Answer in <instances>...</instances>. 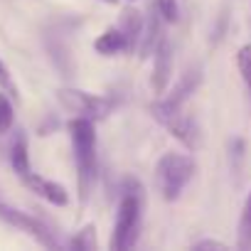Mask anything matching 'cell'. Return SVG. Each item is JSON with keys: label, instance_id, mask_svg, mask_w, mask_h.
<instances>
[{"label": "cell", "instance_id": "cell-1", "mask_svg": "<svg viewBox=\"0 0 251 251\" xmlns=\"http://www.w3.org/2000/svg\"><path fill=\"white\" fill-rule=\"evenodd\" d=\"M143 222V187L138 180H126L116 212V226L111 234L113 251H128L136 246Z\"/></svg>", "mask_w": 251, "mask_h": 251}, {"label": "cell", "instance_id": "cell-2", "mask_svg": "<svg viewBox=\"0 0 251 251\" xmlns=\"http://www.w3.org/2000/svg\"><path fill=\"white\" fill-rule=\"evenodd\" d=\"M67 128H69L72 146H74L81 200H86V195L94 185V177H96V128H94V121L84 118V116L72 118Z\"/></svg>", "mask_w": 251, "mask_h": 251}, {"label": "cell", "instance_id": "cell-3", "mask_svg": "<svg viewBox=\"0 0 251 251\" xmlns=\"http://www.w3.org/2000/svg\"><path fill=\"white\" fill-rule=\"evenodd\" d=\"M151 113L153 118L163 126V128L177 138L187 151H200L202 146V131H200V126L192 116H187L182 111V103H175L170 99H160V101H153L151 103Z\"/></svg>", "mask_w": 251, "mask_h": 251}, {"label": "cell", "instance_id": "cell-4", "mask_svg": "<svg viewBox=\"0 0 251 251\" xmlns=\"http://www.w3.org/2000/svg\"><path fill=\"white\" fill-rule=\"evenodd\" d=\"M197 165L190 155L185 153H165L160 155L158 165H155V182H158V190L163 195L165 202H175L182 190L187 187V182L192 180Z\"/></svg>", "mask_w": 251, "mask_h": 251}, {"label": "cell", "instance_id": "cell-5", "mask_svg": "<svg viewBox=\"0 0 251 251\" xmlns=\"http://www.w3.org/2000/svg\"><path fill=\"white\" fill-rule=\"evenodd\" d=\"M57 99H59V103L67 111H72L76 116H84V118H91L94 123L103 121L113 111V101L111 99L99 96V94H89V91H81V89H72V86L59 89Z\"/></svg>", "mask_w": 251, "mask_h": 251}, {"label": "cell", "instance_id": "cell-6", "mask_svg": "<svg viewBox=\"0 0 251 251\" xmlns=\"http://www.w3.org/2000/svg\"><path fill=\"white\" fill-rule=\"evenodd\" d=\"M0 219H3L5 224H10V226H15V229H20V231H27L30 236H35L47 249H59V241H57L54 231L42 219H37L27 212H20V209H15L5 202H0Z\"/></svg>", "mask_w": 251, "mask_h": 251}, {"label": "cell", "instance_id": "cell-7", "mask_svg": "<svg viewBox=\"0 0 251 251\" xmlns=\"http://www.w3.org/2000/svg\"><path fill=\"white\" fill-rule=\"evenodd\" d=\"M173 64H175L173 45L165 37H160V42L153 50V74H151V86H153V91L158 96L165 94V89H168V84L173 79Z\"/></svg>", "mask_w": 251, "mask_h": 251}, {"label": "cell", "instance_id": "cell-8", "mask_svg": "<svg viewBox=\"0 0 251 251\" xmlns=\"http://www.w3.org/2000/svg\"><path fill=\"white\" fill-rule=\"evenodd\" d=\"M23 182H25L35 195H40L42 200H47V202L54 204V207H67V202H69V192H67L59 182H54V180H47V177H42V175L30 173L27 177H23Z\"/></svg>", "mask_w": 251, "mask_h": 251}, {"label": "cell", "instance_id": "cell-9", "mask_svg": "<svg viewBox=\"0 0 251 251\" xmlns=\"http://www.w3.org/2000/svg\"><path fill=\"white\" fill-rule=\"evenodd\" d=\"M10 165L20 177H27L30 170V153H27V136L25 131H15L13 143H10Z\"/></svg>", "mask_w": 251, "mask_h": 251}, {"label": "cell", "instance_id": "cell-10", "mask_svg": "<svg viewBox=\"0 0 251 251\" xmlns=\"http://www.w3.org/2000/svg\"><path fill=\"white\" fill-rule=\"evenodd\" d=\"M160 10L155 5V10L151 8V18L143 20V32H141V42H138V50H141V57H148L155 45L160 42Z\"/></svg>", "mask_w": 251, "mask_h": 251}, {"label": "cell", "instance_id": "cell-11", "mask_svg": "<svg viewBox=\"0 0 251 251\" xmlns=\"http://www.w3.org/2000/svg\"><path fill=\"white\" fill-rule=\"evenodd\" d=\"M94 50L103 57H113L118 52H128V42H126V35L121 32V27H108L103 35L96 37Z\"/></svg>", "mask_w": 251, "mask_h": 251}, {"label": "cell", "instance_id": "cell-12", "mask_svg": "<svg viewBox=\"0 0 251 251\" xmlns=\"http://www.w3.org/2000/svg\"><path fill=\"white\" fill-rule=\"evenodd\" d=\"M121 32L126 35V42H128V52L138 50V42H141V32H143V15L138 10H123L121 15Z\"/></svg>", "mask_w": 251, "mask_h": 251}, {"label": "cell", "instance_id": "cell-13", "mask_svg": "<svg viewBox=\"0 0 251 251\" xmlns=\"http://www.w3.org/2000/svg\"><path fill=\"white\" fill-rule=\"evenodd\" d=\"M200 81H202V69H200V67L187 69V72L180 76V81L175 84V89H173V94H170L168 99H170V101H175V103H185V101L197 91Z\"/></svg>", "mask_w": 251, "mask_h": 251}, {"label": "cell", "instance_id": "cell-14", "mask_svg": "<svg viewBox=\"0 0 251 251\" xmlns=\"http://www.w3.org/2000/svg\"><path fill=\"white\" fill-rule=\"evenodd\" d=\"M239 249H251V195L246 197V204H244V212H241V219H239V241H236Z\"/></svg>", "mask_w": 251, "mask_h": 251}, {"label": "cell", "instance_id": "cell-15", "mask_svg": "<svg viewBox=\"0 0 251 251\" xmlns=\"http://www.w3.org/2000/svg\"><path fill=\"white\" fill-rule=\"evenodd\" d=\"M15 123V108H13V101H10V94H0V133H10Z\"/></svg>", "mask_w": 251, "mask_h": 251}, {"label": "cell", "instance_id": "cell-16", "mask_svg": "<svg viewBox=\"0 0 251 251\" xmlns=\"http://www.w3.org/2000/svg\"><path fill=\"white\" fill-rule=\"evenodd\" d=\"M72 249L94 251V249H96V226H94V224H86V226L72 239Z\"/></svg>", "mask_w": 251, "mask_h": 251}, {"label": "cell", "instance_id": "cell-17", "mask_svg": "<svg viewBox=\"0 0 251 251\" xmlns=\"http://www.w3.org/2000/svg\"><path fill=\"white\" fill-rule=\"evenodd\" d=\"M236 64H239V72H241V79L246 81L249 91H251V42L244 45L236 54Z\"/></svg>", "mask_w": 251, "mask_h": 251}, {"label": "cell", "instance_id": "cell-18", "mask_svg": "<svg viewBox=\"0 0 251 251\" xmlns=\"http://www.w3.org/2000/svg\"><path fill=\"white\" fill-rule=\"evenodd\" d=\"M155 5H158L163 20L177 23V18H180V0H155Z\"/></svg>", "mask_w": 251, "mask_h": 251}, {"label": "cell", "instance_id": "cell-19", "mask_svg": "<svg viewBox=\"0 0 251 251\" xmlns=\"http://www.w3.org/2000/svg\"><path fill=\"white\" fill-rule=\"evenodd\" d=\"M0 89H5L10 96L18 99V89H15V84H13V79H10V69L5 67L3 59H0Z\"/></svg>", "mask_w": 251, "mask_h": 251}, {"label": "cell", "instance_id": "cell-20", "mask_svg": "<svg viewBox=\"0 0 251 251\" xmlns=\"http://www.w3.org/2000/svg\"><path fill=\"white\" fill-rule=\"evenodd\" d=\"M192 249L195 251H209V249H226V244L217 241V239H200V241L192 244Z\"/></svg>", "mask_w": 251, "mask_h": 251}, {"label": "cell", "instance_id": "cell-21", "mask_svg": "<svg viewBox=\"0 0 251 251\" xmlns=\"http://www.w3.org/2000/svg\"><path fill=\"white\" fill-rule=\"evenodd\" d=\"M106 3H113V5H116V0H106Z\"/></svg>", "mask_w": 251, "mask_h": 251}, {"label": "cell", "instance_id": "cell-22", "mask_svg": "<svg viewBox=\"0 0 251 251\" xmlns=\"http://www.w3.org/2000/svg\"><path fill=\"white\" fill-rule=\"evenodd\" d=\"M131 3H133V0H131Z\"/></svg>", "mask_w": 251, "mask_h": 251}]
</instances>
